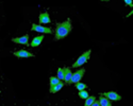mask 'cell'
Segmentation results:
<instances>
[{
  "label": "cell",
  "mask_w": 133,
  "mask_h": 106,
  "mask_svg": "<svg viewBox=\"0 0 133 106\" xmlns=\"http://www.w3.org/2000/svg\"><path fill=\"white\" fill-rule=\"evenodd\" d=\"M71 30H72V25L70 18H68L64 22H58L54 30V41H58L60 39H64L65 37H67Z\"/></svg>",
  "instance_id": "obj_1"
},
{
  "label": "cell",
  "mask_w": 133,
  "mask_h": 106,
  "mask_svg": "<svg viewBox=\"0 0 133 106\" xmlns=\"http://www.w3.org/2000/svg\"><path fill=\"white\" fill-rule=\"evenodd\" d=\"M91 53H92V50H87V51H85L83 54L80 55L79 58L72 64V68H79V67H81L82 65H84V64H85L88 59H90V57H91Z\"/></svg>",
  "instance_id": "obj_2"
},
{
  "label": "cell",
  "mask_w": 133,
  "mask_h": 106,
  "mask_svg": "<svg viewBox=\"0 0 133 106\" xmlns=\"http://www.w3.org/2000/svg\"><path fill=\"white\" fill-rule=\"evenodd\" d=\"M31 31H35V32H38V33H42V34H52L53 33L51 28L44 27L42 25H35V24H32Z\"/></svg>",
  "instance_id": "obj_3"
},
{
  "label": "cell",
  "mask_w": 133,
  "mask_h": 106,
  "mask_svg": "<svg viewBox=\"0 0 133 106\" xmlns=\"http://www.w3.org/2000/svg\"><path fill=\"white\" fill-rule=\"evenodd\" d=\"M13 54L17 57V58H28V57H34V54L27 50H24V49H21V50H18V51H14L13 52Z\"/></svg>",
  "instance_id": "obj_4"
},
{
  "label": "cell",
  "mask_w": 133,
  "mask_h": 106,
  "mask_svg": "<svg viewBox=\"0 0 133 106\" xmlns=\"http://www.w3.org/2000/svg\"><path fill=\"white\" fill-rule=\"evenodd\" d=\"M84 73H85V69L82 68L80 70H77L75 73H72V78H71V84H77V83H79L83 75H84Z\"/></svg>",
  "instance_id": "obj_5"
},
{
  "label": "cell",
  "mask_w": 133,
  "mask_h": 106,
  "mask_svg": "<svg viewBox=\"0 0 133 106\" xmlns=\"http://www.w3.org/2000/svg\"><path fill=\"white\" fill-rule=\"evenodd\" d=\"M12 41L15 42V44H21V45L30 46V44H29V34H26V35L20 36V37H14V38H12Z\"/></svg>",
  "instance_id": "obj_6"
},
{
  "label": "cell",
  "mask_w": 133,
  "mask_h": 106,
  "mask_svg": "<svg viewBox=\"0 0 133 106\" xmlns=\"http://www.w3.org/2000/svg\"><path fill=\"white\" fill-rule=\"evenodd\" d=\"M103 95H105V97L111 100V101H120L121 100V97L116 92V91H109V92H104L102 93Z\"/></svg>",
  "instance_id": "obj_7"
},
{
  "label": "cell",
  "mask_w": 133,
  "mask_h": 106,
  "mask_svg": "<svg viewBox=\"0 0 133 106\" xmlns=\"http://www.w3.org/2000/svg\"><path fill=\"white\" fill-rule=\"evenodd\" d=\"M38 19H39V25H46V24H50V22H51V19H50V17H49L48 12L41 13Z\"/></svg>",
  "instance_id": "obj_8"
},
{
  "label": "cell",
  "mask_w": 133,
  "mask_h": 106,
  "mask_svg": "<svg viewBox=\"0 0 133 106\" xmlns=\"http://www.w3.org/2000/svg\"><path fill=\"white\" fill-rule=\"evenodd\" d=\"M64 71H65V85H70L71 84V78H72V72L70 70V68L68 67H64Z\"/></svg>",
  "instance_id": "obj_9"
},
{
  "label": "cell",
  "mask_w": 133,
  "mask_h": 106,
  "mask_svg": "<svg viewBox=\"0 0 133 106\" xmlns=\"http://www.w3.org/2000/svg\"><path fill=\"white\" fill-rule=\"evenodd\" d=\"M44 37H45V36H44V34H43V35H39V36L34 37V38H33V40H32V42L30 44V46H31V47H33V48L38 47V46L42 44V41H43Z\"/></svg>",
  "instance_id": "obj_10"
},
{
  "label": "cell",
  "mask_w": 133,
  "mask_h": 106,
  "mask_svg": "<svg viewBox=\"0 0 133 106\" xmlns=\"http://www.w3.org/2000/svg\"><path fill=\"white\" fill-rule=\"evenodd\" d=\"M99 102H100L101 106H111L112 103H111V100H109L105 95H103L102 93H100V97H99Z\"/></svg>",
  "instance_id": "obj_11"
},
{
  "label": "cell",
  "mask_w": 133,
  "mask_h": 106,
  "mask_svg": "<svg viewBox=\"0 0 133 106\" xmlns=\"http://www.w3.org/2000/svg\"><path fill=\"white\" fill-rule=\"evenodd\" d=\"M64 85H65V84H64L63 82H61V83H59V84H57V85H54V86L50 87V89H49L50 93H55V92H58L59 90H61V89L63 88Z\"/></svg>",
  "instance_id": "obj_12"
},
{
  "label": "cell",
  "mask_w": 133,
  "mask_h": 106,
  "mask_svg": "<svg viewBox=\"0 0 133 106\" xmlns=\"http://www.w3.org/2000/svg\"><path fill=\"white\" fill-rule=\"evenodd\" d=\"M49 82H50V87H52V86H54V85H57V84L61 83L62 81H61L58 77H50Z\"/></svg>",
  "instance_id": "obj_13"
},
{
  "label": "cell",
  "mask_w": 133,
  "mask_h": 106,
  "mask_svg": "<svg viewBox=\"0 0 133 106\" xmlns=\"http://www.w3.org/2000/svg\"><path fill=\"white\" fill-rule=\"evenodd\" d=\"M96 100V98L94 97V95H90L86 100H85V103H84V105L85 106H91V105H93V103H94V101Z\"/></svg>",
  "instance_id": "obj_14"
},
{
  "label": "cell",
  "mask_w": 133,
  "mask_h": 106,
  "mask_svg": "<svg viewBox=\"0 0 133 106\" xmlns=\"http://www.w3.org/2000/svg\"><path fill=\"white\" fill-rule=\"evenodd\" d=\"M78 94H79V97H80L81 99H83V100H86L88 97H90V94H88V92H87L85 89H83V90H80Z\"/></svg>",
  "instance_id": "obj_15"
},
{
  "label": "cell",
  "mask_w": 133,
  "mask_h": 106,
  "mask_svg": "<svg viewBox=\"0 0 133 106\" xmlns=\"http://www.w3.org/2000/svg\"><path fill=\"white\" fill-rule=\"evenodd\" d=\"M61 81H63L65 79V71H64V68H59L58 69V75H57Z\"/></svg>",
  "instance_id": "obj_16"
},
{
  "label": "cell",
  "mask_w": 133,
  "mask_h": 106,
  "mask_svg": "<svg viewBox=\"0 0 133 106\" xmlns=\"http://www.w3.org/2000/svg\"><path fill=\"white\" fill-rule=\"evenodd\" d=\"M76 88L80 91V90L86 89V88H87V85H85V84H83V83H80V82H79V83H77V84H76Z\"/></svg>",
  "instance_id": "obj_17"
},
{
  "label": "cell",
  "mask_w": 133,
  "mask_h": 106,
  "mask_svg": "<svg viewBox=\"0 0 133 106\" xmlns=\"http://www.w3.org/2000/svg\"><path fill=\"white\" fill-rule=\"evenodd\" d=\"M124 1H125L126 5H128L130 7H133V1H132V0H124Z\"/></svg>",
  "instance_id": "obj_18"
},
{
  "label": "cell",
  "mask_w": 133,
  "mask_h": 106,
  "mask_svg": "<svg viewBox=\"0 0 133 106\" xmlns=\"http://www.w3.org/2000/svg\"><path fill=\"white\" fill-rule=\"evenodd\" d=\"M99 105H100V102H99V100L98 101H94V103H93V106H99Z\"/></svg>",
  "instance_id": "obj_19"
},
{
  "label": "cell",
  "mask_w": 133,
  "mask_h": 106,
  "mask_svg": "<svg viewBox=\"0 0 133 106\" xmlns=\"http://www.w3.org/2000/svg\"><path fill=\"white\" fill-rule=\"evenodd\" d=\"M131 15H133V10H132V11H131V12H130V13H129V14H128V15H127V16H126V17H130V16H131Z\"/></svg>",
  "instance_id": "obj_20"
},
{
  "label": "cell",
  "mask_w": 133,
  "mask_h": 106,
  "mask_svg": "<svg viewBox=\"0 0 133 106\" xmlns=\"http://www.w3.org/2000/svg\"><path fill=\"white\" fill-rule=\"evenodd\" d=\"M101 1H110V0H101Z\"/></svg>",
  "instance_id": "obj_21"
}]
</instances>
